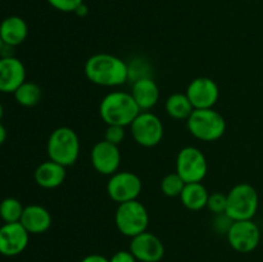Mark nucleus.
Segmentation results:
<instances>
[{
  "label": "nucleus",
  "instance_id": "7",
  "mask_svg": "<svg viewBox=\"0 0 263 262\" xmlns=\"http://www.w3.org/2000/svg\"><path fill=\"white\" fill-rule=\"evenodd\" d=\"M134 140L141 146L152 148L163 139L164 127L161 118L149 110H141L130 125Z\"/></svg>",
  "mask_w": 263,
  "mask_h": 262
},
{
  "label": "nucleus",
  "instance_id": "32",
  "mask_svg": "<svg viewBox=\"0 0 263 262\" xmlns=\"http://www.w3.org/2000/svg\"><path fill=\"white\" fill-rule=\"evenodd\" d=\"M5 140H7V128H5V126L0 122V145L4 144Z\"/></svg>",
  "mask_w": 263,
  "mask_h": 262
},
{
  "label": "nucleus",
  "instance_id": "10",
  "mask_svg": "<svg viewBox=\"0 0 263 262\" xmlns=\"http://www.w3.org/2000/svg\"><path fill=\"white\" fill-rule=\"evenodd\" d=\"M226 238L234 251L251 253L261 241V230L253 220L234 221Z\"/></svg>",
  "mask_w": 263,
  "mask_h": 262
},
{
  "label": "nucleus",
  "instance_id": "3",
  "mask_svg": "<svg viewBox=\"0 0 263 262\" xmlns=\"http://www.w3.org/2000/svg\"><path fill=\"white\" fill-rule=\"evenodd\" d=\"M80 148L81 144L79 135L68 126H61L51 131L46 143L49 159L64 167L76 163L80 156Z\"/></svg>",
  "mask_w": 263,
  "mask_h": 262
},
{
  "label": "nucleus",
  "instance_id": "30",
  "mask_svg": "<svg viewBox=\"0 0 263 262\" xmlns=\"http://www.w3.org/2000/svg\"><path fill=\"white\" fill-rule=\"evenodd\" d=\"M81 262H109V258H107L105 256H102V254L92 253L85 256L84 258L81 259Z\"/></svg>",
  "mask_w": 263,
  "mask_h": 262
},
{
  "label": "nucleus",
  "instance_id": "27",
  "mask_svg": "<svg viewBox=\"0 0 263 262\" xmlns=\"http://www.w3.org/2000/svg\"><path fill=\"white\" fill-rule=\"evenodd\" d=\"M234 220L228 215L226 212L218 213V215H215L212 221V226L215 229V231H217L218 234H228L229 230H230L231 225H233Z\"/></svg>",
  "mask_w": 263,
  "mask_h": 262
},
{
  "label": "nucleus",
  "instance_id": "11",
  "mask_svg": "<svg viewBox=\"0 0 263 262\" xmlns=\"http://www.w3.org/2000/svg\"><path fill=\"white\" fill-rule=\"evenodd\" d=\"M186 97L194 109H208L213 108L220 98V89L215 80L210 77H197L186 87Z\"/></svg>",
  "mask_w": 263,
  "mask_h": 262
},
{
  "label": "nucleus",
  "instance_id": "33",
  "mask_svg": "<svg viewBox=\"0 0 263 262\" xmlns=\"http://www.w3.org/2000/svg\"><path fill=\"white\" fill-rule=\"evenodd\" d=\"M3 115H4V108H3V104L0 103V120L3 118Z\"/></svg>",
  "mask_w": 263,
  "mask_h": 262
},
{
  "label": "nucleus",
  "instance_id": "25",
  "mask_svg": "<svg viewBox=\"0 0 263 262\" xmlns=\"http://www.w3.org/2000/svg\"><path fill=\"white\" fill-rule=\"evenodd\" d=\"M226 204H228V197L223 193L216 192L210 194V197H208L207 208L213 215L226 212Z\"/></svg>",
  "mask_w": 263,
  "mask_h": 262
},
{
  "label": "nucleus",
  "instance_id": "19",
  "mask_svg": "<svg viewBox=\"0 0 263 262\" xmlns=\"http://www.w3.org/2000/svg\"><path fill=\"white\" fill-rule=\"evenodd\" d=\"M28 26L26 21L20 15H9L0 22V38L4 45H21L27 39Z\"/></svg>",
  "mask_w": 263,
  "mask_h": 262
},
{
  "label": "nucleus",
  "instance_id": "9",
  "mask_svg": "<svg viewBox=\"0 0 263 262\" xmlns=\"http://www.w3.org/2000/svg\"><path fill=\"white\" fill-rule=\"evenodd\" d=\"M143 189L140 177L130 171H117L107 182V194L113 202L125 203L138 199Z\"/></svg>",
  "mask_w": 263,
  "mask_h": 262
},
{
  "label": "nucleus",
  "instance_id": "31",
  "mask_svg": "<svg viewBox=\"0 0 263 262\" xmlns=\"http://www.w3.org/2000/svg\"><path fill=\"white\" fill-rule=\"evenodd\" d=\"M76 13L77 15H79V17H85V15L87 14V13H89V8H87V5L85 4V3H82L81 5H80L79 8H77L76 9Z\"/></svg>",
  "mask_w": 263,
  "mask_h": 262
},
{
  "label": "nucleus",
  "instance_id": "28",
  "mask_svg": "<svg viewBox=\"0 0 263 262\" xmlns=\"http://www.w3.org/2000/svg\"><path fill=\"white\" fill-rule=\"evenodd\" d=\"M54 9L64 13H74L84 0H46Z\"/></svg>",
  "mask_w": 263,
  "mask_h": 262
},
{
  "label": "nucleus",
  "instance_id": "5",
  "mask_svg": "<svg viewBox=\"0 0 263 262\" xmlns=\"http://www.w3.org/2000/svg\"><path fill=\"white\" fill-rule=\"evenodd\" d=\"M226 197V213L234 221L253 220L259 205V197L256 188L248 182H239L231 188Z\"/></svg>",
  "mask_w": 263,
  "mask_h": 262
},
{
  "label": "nucleus",
  "instance_id": "8",
  "mask_svg": "<svg viewBox=\"0 0 263 262\" xmlns=\"http://www.w3.org/2000/svg\"><path fill=\"white\" fill-rule=\"evenodd\" d=\"M176 172L185 182H202L208 172L204 153L197 146H184L176 157Z\"/></svg>",
  "mask_w": 263,
  "mask_h": 262
},
{
  "label": "nucleus",
  "instance_id": "26",
  "mask_svg": "<svg viewBox=\"0 0 263 262\" xmlns=\"http://www.w3.org/2000/svg\"><path fill=\"white\" fill-rule=\"evenodd\" d=\"M125 136L126 131L123 126L108 125L104 134V140L109 141V143L115 144V145H120V144L125 140Z\"/></svg>",
  "mask_w": 263,
  "mask_h": 262
},
{
  "label": "nucleus",
  "instance_id": "22",
  "mask_svg": "<svg viewBox=\"0 0 263 262\" xmlns=\"http://www.w3.org/2000/svg\"><path fill=\"white\" fill-rule=\"evenodd\" d=\"M13 95H14V99L18 104L26 108H31L40 103L43 91H41V87L35 82L25 81L15 90Z\"/></svg>",
  "mask_w": 263,
  "mask_h": 262
},
{
  "label": "nucleus",
  "instance_id": "16",
  "mask_svg": "<svg viewBox=\"0 0 263 262\" xmlns=\"http://www.w3.org/2000/svg\"><path fill=\"white\" fill-rule=\"evenodd\" d=\"M21 223L28 234H44L50 229L53 218L50 212L40 204L26 205L23 210Z\"/></svg>",
  "mask_w": 263,
  "mask_h": 262
},
{
  "label": "nucleus",
  "instance_id": "24",
  "mask_svg": "<svg viewBox=\"0 0 263 262\" xmlns=\"http://www.w3.org/2000/svg\"><path fill=\"white\" fill-rule=\"evenodd\" d=\"M185 184L186 182L182 180V177L177 172H171L162 179L161 190L166 197L177 198L181 194Z\"/></svg>",
  "mask_w": 263,
  "mask_h": 262
},
{
  "label": "nucleus",
  "instance_id": "23",
  "mask_svg": "<svg viewBox=\"0 0 263 262\" xmlns=\"http://www.w3.org/2000/svg\"><path fill=\"white\" fill-rule=\"evenodd\" d=\"M25 207L17 198H5L0 202V218L4 223L20 222Z\"/></svg>",
  "mask_w": 263,
  "mask_h": 262
},
{
  "label": "nucleus",
  "instance_id": "21",
  "mask_svg": "<svg viewBox=\"0 0 263 262\" xmlns=\"http://www.w3.org/2000/svg\"><path fill=\"white\" fill-rule=\"evenodd\" d=\"M166 112L174 120L184 121L190 117L194 107L184 92H175L166 99Z\"/></svg>",
  "mask_w": 263,
  "mask_h": 262
},
{
  "label": "nucleus",
  "instance_id": "29",
  "mask_svg": "<svg viewBox=\"0 0 263 262\" xmlns=\"http://www.w3.org/2000/svg\"><path fill=\"white\" fill-rule=\"evenodd\" d=\"M109 262H138L133 253L128 251H118L109 258Z\"/></svg>",
  "mask_w": 263,
  "mask_h": 262
},
{
  "label": "nucleus",
  "instance_id": "12",
  "mask_svg": "<svg viewBox=\"0 0 263 262\" xmlns=\"http://www.w3.org/2000/svg\"><path fill=\"white\" fill-rule=\"evenodd\" d=\"M91 164L97 172L105 176L116 174L121 164V152L118 145L107 140H100L94 144L90 153Z\"/></svg>",
  "mask_w": 263,
  "mask_h": 262
},
{
  "label": "nucleus",
  "instance_id": "18",
  "mask_svg": "<svg viewBox=\"0 0 263 262\" xmlns=\"http://www.w3.org/2000/svg\"><path fill=\"white\" fill-rule=\"evenodd\" d=\"M130 92L140 110L152 109L159 100V87L151 76L134 81Z\"/></svg>",
  "mask_w": 263,
  "mask_h": 262
},
{
  "label": "nucleus",
  "instance_id": "2",
  "mask_svg": "<svg viewBox=\"0 0 263 262\" xmlns=\"http://www.w3.org/2000/svg\"><path fill=\"white\" fill-rule=\"evenodd\" d=\"M140 112V108L136 104L131 92L121 90L108 92L99 105V115L107 126H130Z\"/></svg>",
  "mask_w": 263,
  "mask_h": 262
},
{
  "label": "nucleus",
  "instance_id": "1",
  "mask_svg": "<svg viewBox=\"0 0 263 262\" xmlns=\"http://www.w3.org/2000/svg\"><path fill=\"white\" fill-rule=\"evenodd\" d=\"M84 71L87 80L98 86L117 87L128 80L127 63L109 53H98L89 57Z\"/></svg>",
  "mask_w": 263,
  "mask_h": 262
},
{
  "label": "nucleus",
  "instance_id": "13",
  "mask_svg": "<svg viewBox=\"0 0 263 262\" xmlns=\"http://www.w3.org/2000/svg\"><path fill=\"white\" fill-rule=\"evenodd\" d=\"M30 234L21 222L3 223L0 226V254L14 257L22 253L28 246Z\"/></svg>",
  "mask_w": 263,
  "mask_h": 262
},
{
  "label": "nucleus",
  "instance_id": "15",
  "mask_svg": "<svg viewBox=\"0 0 263 262\" xmlns=\"http://www.w3.org/2000/svg\"><path fill=\"white\" fill-rule=\"evenodd\" d=\"M26 81V67L17 57H0V92L14 94Z\"/></svg>",
  "mask_w": 263,
  "mask_h": 262
},
{
  "label": "nucleus",
  "instance_id": "20",
  "mask_svg": "<svg viewBox=\"0 0 263 262\" xmlns=\"http://www.w3.org/2000/svg\"><path fill=\"white\" fill-rule=\"evenodd\" d=\"M208 197L210 193L202 182H186L179 198L187 210L200 211L207 207Z\"/></svg>",
  "mask_w": 263,
  "mask_h": 262
},
{
  "label": "nucleus",
  "instance_id": "17",
  "mask_svg": "<svg viewBox=\"0 0 263 262\" xmlns=\"http://www.w3.org/2000/svg\"><path fill=\"white\" fill-rule=\"evenodd\" d=\"M67 167L48 159L39 164L33 174L35 182L43 189H55L61 186L66 180Z\"/></svg>",
  "mask_w": 263,
  "mask_h": 262
},
{
  "label": "nucleus",
  "instance_id": "34",
  "mask_svg": "<svg viewBox=\"0 0 263 262\" xmlns=\"http://www.w3.org/2000/svg\"><path fill=\"white\" fill-rule=\"evenodd\" d=\"M3 46H4V43H3L2 38H0V53H2V50H3Z\"/></svg>",
  "mask_w": 263,
  "mask_h": 262
},
{
  "label": "nucleus",
  "instance_id": "14",
  "mask_svg": "<svg viewBox=\"0 0 263 262\" xmlns=\"http://www.w3.org/2000/svg\"><path fill=\"white\" fill-rule=\"evenodd\" d=\"M130 252L139 262H159L164 256V246L156 234L144 231L131 238Z\"/></svg>",
  "mask_w": 263,
  "mask_h": 262
},
{
  "label": "nucleus",
  "instance_id": "4",
  "mask_svg": "<svg viewBox=\"0 0 263 262\" xmlns=\"http://www.w3.org/2000/svg\"><path fill=\"white\" fill-rule=\"evenodd\" d=\"M189 133L202 141H216L223 136L226 131L225 117L213 108L194 109L186 120Z\"/></svg>",
  "mask_w": 263,
  "mask_h": 262
},
{
  "label": "nucleus",
  "instance_id": "6",
  "mask_svg": "<svg viewBox=\"0 0 263 262\" xmlns=\"http://www.w3.org/2000/svg\"><path fill=\"white\" fill-rule=\"evenodd\" d=\"M115 222L122 235L134 238L148 229L149 213L145 205L138 199L118 204L115 213Z\"/></svg>",
  "mask_w": 263,
  "mask_h": 262
}]
</instances>
